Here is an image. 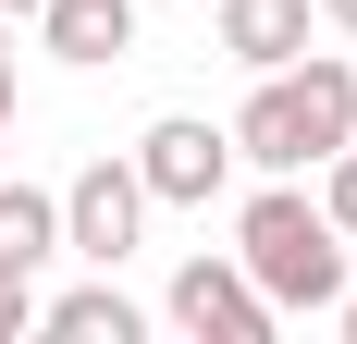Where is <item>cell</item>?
<instances>
[{
	"instance_id": "7",
	"label": "cell",
	"mask_w": 357,
	"mask_h": 344,
	"mask_svg": "<svg viewBox=\"0 0 357 344\" xmlns=\"http://www.w3.org/2000/svg\"><path fill=\"white\" fill-rule=\"evenodd\" d=\"M222 49H234L247 74L296 62V49H308V0H222Z\"/></svg>"
},
{
	"instance_id": "2",
	"label": "cell",
	"mask_w": 357,
	"mask_h": 344,
	"mask_svg": "<svg viewBox=\"0 0 357 344\" xmlns=\"http://www.w3.org/2000/svg\"><path fill=\"white\" fill-rule=\"evenodd\" d=\"M234 271H247L271 308L321 320L333 295H345V234L321 221V197H296V172H271V185L247 197V221H234Z\"/></svg>"
},
{
	"instance_id": "16",
	"label": "cell",
	"mask_w": 357,
	"mask_h": 344,
	"mask_svg": "<svg viewBox=\"0 0 357 344\" xmlns=\"http://www.w3.org/2000/svg\"><path fill=\"white\" fill-rule=\"evenodd\" d=\"M0 13H37V0H0Z\"/></svg>"
},
{
	"instance_id": "12",
	"label": "cell",
	"mask_w": 357,
	"mask_h": 344,
	"mask_svg": "<svg viewBox=\"0 0 357 344\" xmlns=\"http://www.w3.org/2000/svg\"><path fill=\"white\" fill-rule=\"evenodd\" d=\"M0 111H13V13H0Z\"/></svg>"
},
{
	"instance_id": "8",
	"label": "cell",
	"mask_w": 357,
	"mask_h": 344,
	"mask_svg": "<svg viewBox=\"0 0 357 344\" xmlns=\"http://www.w3.org/2000/svg\"><path fill=\"white\" fill-rule=\"evenodd\" d=\"M37 258H62V197L0 172V271H37Z\"/></svg>"
},
{
	"instance_id": "15",
	"label": "cell",
	"mask_w": 357,
	"mask_h": 344,
	"mask_svg": "<svg viewBox=\"0 0 357 344\" xmlns=\"http://www.w3.org/2000/svg\"><path fill=\"white\" fill-rule=\"evenodd\" d=\"M0 160H13V111H0Z\"/></svg>"
},
{
	"instance_id": "10",
	"label": "cell",
	"mask_w": 357,
	"mask_h": 344,
	"mask_svg": "<svg viewBox=\"0 0 357 344\" xmlns=\"http://www.w3.org/2000/svg\"><path fill=\"white\" fill-rule=\"evenodd\" d=\"M321 221H333V234L357 246V136H345V148L321 160Z\"/></svg>"
},
{
	"instance_id": "4",
	"label": "cell",
	"mask_w": 357,
	"mask_h": 344,
	"mask_svg": "<svg viewBox=\"0 0 357 344\" xmlns=\"http://www.w3.org/2000/svg\"><path fill=\"white\" fill-rule=\"evenodd\" d=\"M136 221H148L136 160H86V172L62 185V246H74V258H99V271H111V258L136 246Z\"/></svg>"
},
{
	"instance_id": "11",
	"label": "cell",
	"mask_w": 357,
	"mask_h": 344,
	"mask_svg": "<svg viewBox=\"0 0 357 344\" xmlns=\"http://www.w3.org/2000/svg\"><path fill=\"white\" fill-rule=\"evenodd\" d=\"M37 332V271H0V344Z\"/></svg>"
},
{
	"instance_id": "3",
	"label": "cell",
	"mask_w": 357,
	"mask_h": 344,
	"mask_svg": "<svg viewBox=\"0 0 357 344\" xmlns=\"http://www.w3.org/2000/svg\"><path fill=\"white\" fill-rule=\"evenodd\" d=\"M222 172H234V136H222V123H197V111H160V123L136 136V185H148V209H210Z\"/></svg>"
},
{
	"instance_id": "1",
	"label": "cell",
	"mask_w": 357,
	"mask_h": 344,
	"mask_svg": "<svg viewBox=\"0 0 357 344\" xmlns=\"http://www.w3.org/2000/svg\"><path fill=\"white\" fill-rule=\"evenodd\" d=\"M222 136H234V160H259V172H321L333 148L357 136V62H333V49L271 62V74H259V99L234 111Z\"/></svg>"
},
{
	"instance_id": "14",
	"label": "cell",
	"mask_w": 357,
	"mask_h": 344,
	"mask_svg": "<svg viewBox=\"0 0 357 344\" xmlns=\"http://www.w3.org/2000/svg\"><path fill=\"white\" fill-rule=\"evenodd\" d=\"M333 320H345V332H357V295H333Z\"/></svg>"
},
{
	"instance_id": "13",
	"label": "cell",
	"mask_w": 357,
	"mask_h": 344,
	"mask_svg": "<svg viewBox=\"0 0 357 344\" xmlns=\"http://www.w3.org/2000/svg\"><path fill=\"white\" fill-rule=\"evenodd\" d=\"M308 13H321V25H345V37H357V0H308Z\"/></svg>"
},
{
	"instance_id": "9",
	"label": "cell",
	"mask_w": 357,
	"mask_h": 344,
	"mask_svg": "<svg viewBox=\"0 0 357 344\" xmlns=\"http://www.w3.org/2000/svg\"><path fill=\"white\" fill-rule=\"evenodd\" d=\"M37 332H62V344H136V308H123L111 283H74V295L37 308Z\"/></svg>"
},
{
	"instance_id": "5",
	"label": "cell",
	"mask_w": 357,
	"mask_h": 344,
	"mask_svg": "<svg viewBox=\"0 0 357 344\" xmlns=\"http://www.w3.org/2000/svg\"><path fill=\"white\" fill-rule=\"evenodd\" d=\"M173 320H185L197 344H271V320H284V308H271L234 258H185V271H173Z\"/></svg>"
},
{
	"instance_id": "6",
	"label": "cell",
	"mask_w": 357,
	"mask_h": 344,
	"mask_svg": "<svg viewBox=\"0 0 357 344\" xmlns=\"http://www.w3.org/2000/svg\"><path fill=\"white\" fill-rule=\"evenodd\" d=\"M37 37L62 62H123L136 49V0H37Z\"/></svg>"
}]
</instances>
